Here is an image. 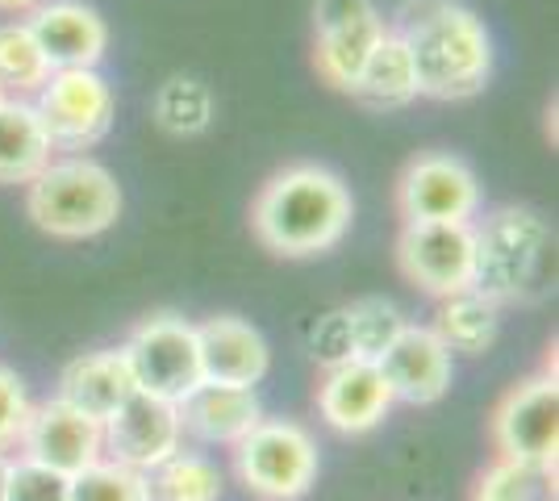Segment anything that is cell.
<instances>
[{"label":"cell","mask_w":559,"mask_h":501,"mask_svg":"<svg viewBox=\"0 0 559 501\" xmlns=\"http://www.w3.org/2000/svg\"><path fill=\"white\" fill-rule=\"evenodd\" d=\"M384 384L393 389V402H409V406H435L443 402L451 389V351L439 343V334L430 326H405L396 334V343L376 359Z\"/></svg>","instance_id":"15"},{"label":"cell","mask_w":559,"mask_h":501,"mask_svg":"<svg viewBox=\"0 0 559 501\" xmlns=\"http://www.w3.org/2000/svg\"><path fill=\"white\" fill-rule=\"evenodd\" d=\"M222 468L201 452H176L146 473L151 501H222Z\"/></svg>","instance_id":"24"},{"label":"cell","mask_w":559,"mask_h":501,"mask_svg":"<svg viewBox=\"0 0 559 501\" xmlns=\"http://www.w3.org/2000/svg\"><path fill=\"white\" fill-rule=\"evenodd\" d=\"M347 326L350 343H355V359H380L396 343V334L405 331V313L396 310L384 297H359L355 306H347Z\"/></svg>","instance_id":"27"},{"label":"cell","mask_w":559,"mask_h":501,"mask_svg":"<svg viewBox=\"0 0 559 501\" xmlns=\"http://www.w3.org/2000/svg\"><path fill=\"white\" fill-rule=\"evenodd\" d=\"M25 418H29V397H25L22 377L0 363V452L22 439Z\"/></svg>","instance_id":"31"},{"label":"cell","mask_w":559,"mask_h":501,"mask_svg":"<svg viewBox=\"0 0 559 501\" xmlns=\"http://www.w3.org/2000/svg\"><path fill=\"white\" fill-rule=\"evenodd\" d=\"M0 96H4V93H0Z\"/></svg>","instance_id":"34"},{"label":"cell","mask_w":559,"mask_h":501,"mask_svg":"<svg viewBox=\"0 0 559 501\" xmlns=\"http://www.w3.org/2000/svg\"><path fill=\"white\" fill-rule=\"evenodd\" d=\"M430 331L439 334L447 351L455 356H485L497 334H501V306L489 301L485 293L476 288H464V293H451L439 301V313H435V326Z\"/></svg>","instance_id":"22"},{"label":"cell","mask_w":559,"mask_h":501,"mask_svg":"<svg viewBox=\"0 0 559 501\" xmlns=\"http://www.w3.org/2000/svg\"><path fill=\"white\" fill-rule=\"evenodd\" d=\"M489 439L497 455L556 464L559 452V384L556 372H535L518 381L497 402L489 418Z\"/></svg>","instance_id":"8"},{"label":"cell","mask_w":559,"mask_h":501,"mask_svg":"<svg viewBox=\"0 0 559 501\" xmlns=\"http://www.w3.org/2000/svg\"><path fill=\"white\" fill-rule=\"evenodd\" d=\"M155 121H159V130L176 134V139H192V134L210 130L213 93L197 75H171L155 93Z\"/></svg>","instance_id":"25"},{"label":"cell","mask_w":559,"mask_h":501,"mask_svg":"<svg viewBox=\"0 0 559 501\" xmlns=\"http://www.w3.org/2000/svg\"><path fill=\"white\" fill-rule=\"evenodd\" d=\"M34 109L55 151H88L114 130L117 100L96 68H63L34 93Z\"/></svg>","instance_id":"6"},{"label":"cell","mask_w":559,"mask_h":501,"mask_svg":"<svg viewBox=\"0 0 559 501\" xmlns=\"http://www.w3.org/2000/svg\"><path fill=\"white\" fill-rule=\"evenodd\" d=\"M197 347H201V377L205 381L255 389L272 368V351H267L263 334L234 313L205 318L197 326Z\"/></svg>","instance_id":"17"},{"label":"cell","mask_w":559,"mask_h":501,"mask_svg":"<svg viewBox=\"0 0 559 501\" xmlns=\"http://www.w3.org/2000/svg\"><path fill=\"white\" fill-rule=\"evenodd\" d=\"M134 372L126 363V351H88L75 356L59 377V402L75 406L96 422H105L130 393H134Z\"/></svg>","instance_id":"19"},{"label":"cell","mask_w":559,"mask_h":501,"mask_svg":"<svg viewBox=\"0 0 559 501\" xmlns=\"http://www.w3.org/2000/svg\"><path fill=\"white\" fill-rule=\"evenodd\" d=\"M393 34L409 50L418 96L467 100L489 84V29L460 0H401Z\"/></svg>","instance_id":"1"},{"label":"cell","mask_w":559,"mask_h":501,"mask_svg":"<svg viewBox=\"0 0 559 501\" xmlns=\"http://www.w3.org/2000/svg\"><path fill=\"white\" fill-rule=\"evenodd\" d=\"M126 363L134 372L142 393H155L167 402H180L188 389L205 381L201 377V347L197 326L180 313H151L126 338Z\"/></svg>","instance_id":"7"},{"label":"cell","mask_w":559,"mask_h":501,"mask_svg":"<svg viewBox=\"0 0 559 501\" xmlns=\"http://www.w3.org/2000/svg\"><path fill=\"white\" fill-rule=\"evenodd\" d=\"M347 96H355L364 109L389 114V109H405L409 100H418V80H414V63L409 50L396 38L393 29L376 43V50L364 59L359 75L350 80Z\"/></svg>","instance_id":"21"},{"label":"cell","mask_w":559,"mask_h":501,"mask_svg":"<svg viewBox=\"0 0 559 501\" xmlns=\"http://www.w3.org/2000/svg\"><path fill=\"white\" fill-rule=\"evenodd\" d=\"M71 501H151L146 473H134V468L100 455L96 464L71 477Z\"/></svg>","instance_id":"28"},{"label":"cell","mask_w":559,"mask_h":501,"mask_svg":"<svg viewBox=\"0 0 559 501\" xmlns=\"http://www.w3.org/2000/svg\"><path fill=\"white\" fill-rule=\"evenodd\" d=\"M50 80V63L43 47L34 43L25 22H4L0 25V93L4 96H25L38 93Z\"/></svg>","instance_id":"26"},{"label":"cell","mask_w":559,"mask_h":501,"mask_svg":"<svg viewBox=\"0 0 559 501\" xmlns=\"http://www.w3.org/2000/svg\"><path fill=\"white\" fill-rule=\"evenodd\" d=\"M355 222L350 189L318 164H293L276 171L251 205L255 239L284 260H309L334 251Z\"/></svg>","instance_id":"2"},{"label":"cell","mask_w":559,"mask_h":501,"mask_svg":"<svg viewBox=\"0 0 559 501\" xmlns=\"http://www.w3.org/2000/svg\"><path fill=\"white\" fill-rule=\"evenodd\" d=\"M393 409V389L384 384L372 359H350L343 368H330L318 384V414L338 434H368Z\"/></svg>","instance_id":"16"},{"label":"cell","mask_w":559,"mask_h":501,"mask_svg":"<svg viewBox=\"0 0 559 501\" xmlns=\"http://www.w3.org/2000/svg\"><path fill=\"white\" fill-rule=\"evenodd\" d=\"M176 409H180V427L192 439H201V443H226V448H234L263 418L255 389L217 384V381H201L197 389H188L185 397L176 402Z\"/></svg>","instance_id":"18"},{"label":"cell","mask_w":559,"mask_h":501,"mask_svg":"<svg viewBox=\"0 0 559 501\" xmlns=\"http://www.w3.org/2000/svg\"><path fill=\"white\" fill-rule=\"evenodd\" d=\"M25 214L50 239H96L121 217V189L96 159H50L25 184Z\"/></svg>","instance_id":"4"},{"label":"cell","mask_w":559,"mask_h":501,"mask_svg":"<svg viewBox=\"0 0 559 501\" xmlns=\"http://www.w3.org/2000/svg\"><path fill=\"white\" fill-rule=\"evenodd\" d=\"M4 501H71V477L34 460H9Z\"/></svg>","instance_id":"29"},{"label":"cell","mask_w":559,"mask_h":501,"mask_svg":"<svg viewBox=\"0 0 559 501\" xmlns=\"http://www.w3.org/2000/svg\"><path fill=\"white\" fill-rule=\"evenodd\" d=\"M396 267L439 301L472 288V222H405L396 235Z\"/></svg>","instance_id":"9"},{"label":"cell","mask_w":559,"mask_h":501,"mask_svg":"<svg viewBox=\"0 0 559 501\" xmlns=\"http://www.w3.org/2000/svg\"><path fill=\"white\" fill-rule=\"evenodd\" d=\"M480 210L476 171L447 151H426L396 180L401 222H472Z\"/></svg>","instance_id":"10"},{"label":"cell","mask_w":559,"mask_h":501,"mask_svg":"<svg viewBox=\"0 0 559 501\" xmlns=\"http://www.w3.org/2000/svg\"><path fill=\"white\" fill-rule=\"evenodd\" d=\"M100 434H105V460L126 464L134 473H151V468H159L164 460H171V455L180 452L185 427H180L176 402L134 389L100 422Z\"/></svg>","instance_id":"12"},{"label":"cell","mask_w":559,"mask_h":501,"mask_svg":"<svg viewBox=\"0 0 559 501\" xmlns=\"http://www.w3.org/2000/svg\"><path fill=\"white\" fill-rule=\"evenodd\" d=\"M389 34L372 0H318L313 4V63L330 88L347 93L364 59Z\"/></svg>","instance_id":"11"},{"label":"cell","mask_w":559,"mask_h":501,"mask_svg":"<svg viewBox=\"0 0 559 501\" xmlns=\"http://www.w3.org/2000/svg\"><path fill=\"white\" fill-rule=\"evenodd\" d=\"M29 34L47 55L50 72L63 68H96L109 47V25L84 0H43L29 9Z\"/></svg>","instance_id":"14"},{"label":"cell","mask_w":559,"mask_h":501,"mask_svg":"<svg viewBox=\"0 0 559 501\" xmlns=\"http://www.w3.org/2000/svg\"><path fill=\"white\" fill-rule=\"evenodd\" d=\"M234 473L263 501H301L318 480V443L301 422L259 418L234 443Z\"/></svg>","instance_id":"5"},{"label":"cell","mask_w":559,"mask_h":501,"mask_svg":"<svg viewBox=\"0 0 559 501\" xmlns=\"http://www.w3.org/2000/svg\"><path fill=\"white\" fill-rule=\"evenodd\" d=\"M22 455L34 464H47L63 477L84 473L88 464H96L105 455V434L100 422L80 414L75 406L50 397L43 406H29V418L22 427Z\"/></svg>","instance_id":"13"},{"label":"cell","mask_w":559,"mask_h":501,"mask_svg":"<svg viewBox=\"0 0 559 501\" xmlns=\"http://www.w3.org/2000/svg\"><path fill=\"white\" fill-rule=\"evenodd\" d=\"M309 356L313 363L330 372V368H343L355 359V343H350V326H347V310H330L313 322L309 331Z\"/></svg>","instance_id":"30"},{"label":"cell","mask_w":559,"mask_h":501,"mask_svg":"<svg viewBox=\"0 0 559 501\" xmlns=\"http://www.w3.org/2000/svg\"><path fill=\"white\" fill-rule=\"evenodd\" d=\"M472 501H559L556 464L497 455L489 468L476 477Z\"/></svg>","instance_id":"23"},{"label":"cell","mask_w":559,"mask_h":501,"mask_svg":"<svg viewBox=\"0 0 559 501\" xmlns=\"http://www.w3.org/2000/svg\"><path fill=\"white\" fill-rule=\"evenodd\" d=\"M4 485H9V455L0 452V501H4Z\"/></svg>","instance_id":"33"},{"label":"cell","mask_w":559,"mask_h":501,"mask_svg":"<svg viewBox=\"0 0 559 501\" xmlns=\"http://www.w3.org/2000/svg\"><path fill=\"white\" fill-rule=\"evenodd\" d=\"M34 4H43V0H0V13H29Z\"/></svg>","instance_id":"32"},{"label":"cell","mask_w":559,"mask_h":501,"mask_svg":"<svg viewBox=\"0 0 559 501\" xmlns=\"http://www.w3.org/2000/svg\"><path fill=\"white\" fill-rule=\"evenodd\" d=\"M55 159V146L34 100L0 96V184H29Z\"/></svg>","instance_id":"20"},{"label":"cell","mask_w":559,"mask_h":501,"mask_svg":"<svg viewBox=\"0 0 559 501\" xmlns=\"http://www.w3.org/2000/svg\"><path fill=\"white\" fill-rule=\"evenodd\" d=\"M472 288L497 306H538L556 293V230L526 205L472 226Z\"/></svg>","instance_id":"3"}]
</instances>
